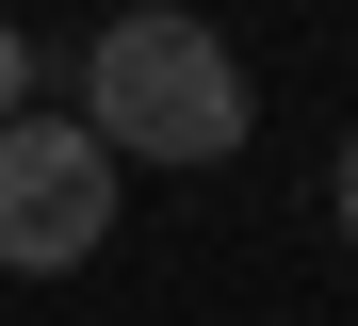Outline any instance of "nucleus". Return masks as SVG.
<instances>
[{
  "instance_id": "nucleus-2",
  "label": "nucleus",
  "mask_w": 358,
  "mask_h": 326,
  "mask_svg": "<svg viewBox=\"0 0 358 326\" xmlns=\"http://www.w3.org/2000/svg\"><path fill=\"white\" fill-rule=\"evenodd\" d=\"M114 245V147L82 114H0V278H82Z\"/></svg>"
},
{
  "instance_id": "nucleus-4",
  "label": "nucleus",
  "mask_w": 358,
  "mask_h": 326,
  "mask_svg": "<svg viewBox=\"0 0 358 326\" xmlns=\"http://www.w3.org/2000/svg\"><path fill=\"white\" fill-rule=\"evenodd\" d=\"M326 212H342V245H358V130H342V163H326Z\"/></svg>"
},
{
  "instance_id": "nucleus-3",
  "label": "nucleus",
  "mask_w": 358,
  "mask_h": 326,
  "mask_svg": "<svg viewBox=\"0 0 358 326\" xmlns=\"http://www.w3.org/2000/svg\"><path fill=\"white\" fill-rule=\"evenodd\" d=\"M0 114H33V49H17V17H0Z\"/></svg>"
},
{
  "instance_id": "nucleus-1",
  "label": "nucleus",
  "mask_w": 358,
  "mask_h": 326,
  "mask_svg": "<svg viewBox=\"0 0 358 326\" xmlns=\"http://www.w3.org/2000/svg\"><path fill=\"white\" fill-rule=\"evenodd\" d=\"M82 130L114 163H245V65H228L212 17H179V0H131V17H98L82 33Z\"/></svg>"
}]
</instances>
